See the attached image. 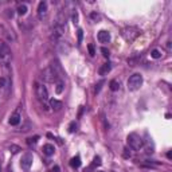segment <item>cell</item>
<instances>
[{"label": "cell", "mask_w": 172, "mask_h": 172, "mask_svg": "<svg viewBox=\"0 0 172 172\" xmlns=\"http://www.w3.org/2000/svg\"><path fill=\"white\" fill-rule=\"evenodd\" d=\"M42 79L45 81V82H49V83H54L57 82V81H59V78L55 75V73L51 70V67H47L42 71Z\"/></svg>", "instance_id": "6"}, {"label": "cell", "mask_w": 172, "mask_h": 172, "mask_svg": "<svg viewBox=\"0 0 172 172\" xmlns=\"http://www.w3.org/2000/svg\"><path fill=\"white\" fill-rule=\"evenodd\" d=\"M60 170H59V167L58 166H54L53 168H51V170H50V172H59Z\"/></svg>", "instance_id": "32"}, {"label": "cell", "mask_w": 172, "mask_h": 172, "mask_svg": "<svg viewBox=\"0 0 172 172\" xmlns=\"http://www.w3.org/2000/svg\"><path fill=\"white\" fill-rule=\"evenodd\" d=\"M151 57H152V58H155V59L160 58V57H161V53H160V50H157V49L152 50V53H151Z\"/></svg>", "instance_id": "25"}, {"label": "cell", "mask_w": 172, "mask_h": 172, "mask_svg": "<svg viewBox=\"0 0 172 172\" xmlns=\"http://www.w3.org/2000/svg\"><path fill=\"white\" fill-rule=\"evenodd\" d=\"M3 31H4V35L7 36V39H8V40H11V42L15 40V34H13L12 30L7 28V27H3Z\"/></svg>", "instance_id": "18"}, {"label": "cell", "mask_w": 172, "mask_h": 172, "mask_svg": "<svg viewBox=\"0 0 172 172\" xmlns=\"http://www.w3.org/2000/svg\"><path fill=\"white\" fill-rule=\"evenodd\" d=\"M58 51H60L62 54H67L70 51V46L66 42H60L58 43Z\"/></svg>", "instance_id": "17"}, {"label": "cell", "mask_w": 172, "mask_h": 172, "mask_svg": "<svg viewBox=\"0 0 172 172\" xmlns=\"http://www.w3.org/2000/svg\"><path fill=\"white\" fill-rule=\"evenodd\" d=\"M77 129H78V124H77L75 121L70 123V125H69V132H70V133H74V132H77Z\"/></svg>", "instance_id": "23"}, {"label": "cell", "mask_w": 172, "mask_h": 172, "mask_svg": "<svg viewBox=\"0 0 172 172\" xmlns=\"http://www.w3.org/2000/svg\"><path fill=\"white\" fill-rule=\"evenodd\" d=\"M19 123H20V114H19V110H18V112H15L11 117H9V124L15 126V125H18Z\"/></svg>", "instance_id": "16"}, {"label": "cell", "mask_w": 172, "mask_h": 172, "mask_svg": "<svg viewBox=\"0 0 172 172\" xmlns=\"http://www.w3.org/2000/svg\"><path fill=\"white\" fill-rule=\"evenodd\" d=\"M49 15V8H47V3L46 2H40L38 4V18L40 20L46 19Z\"/></svg>", "instance_id": "9"}, {"label": "cell", "mask_w": 172, "mask_h": 172, "mask_svg": "<svg viewBox=\"0 0 172 172\" xmlns=\"http://www.w3.org/2000/svg\"><path fill=\"white\" fill-rule=\"evenodd\" d=\"M32 160H34L32 153L27 152L26 155H23V156H22V160H20V167H22L24 171H28L30 168H31V166H32Z\"/></svg>", "instance_id": "8"}, {"label": "cell", "mask_w": 172, "mask_h": 172, "mask_svg": "<svg viewBox=\"0 0 172 172\" xmlns=\"http://www.w3.org/2000/svg\"><path fill=\"white\" fill-rule=\"evenodd\" d=\"M126 143H128V145H129V148H132V149H134V151H140L141 148H143V145H144L143 139H141L137 133L128 134Z\"/></svg>", "instance_id": "1"}, {"label": "cell", "mask_w": 172, "mask_h": 172, "mask_svg": "<svg viewBox=\"0 0 172 172\" xmlns=\"http://www.w3.org/2000/svg\"><path fill=\"white\" fill-rule=\"evenodd\" d=\"M98 172H102V171H98Z\"/></svg>", "instance_id": "34"}, {"label": "cell", "mask_w": 172, "mask_h": 172, "mask_svg": "<svg viewBox=\"0 0 172 172\" xmlns=\"http://www.w3.org/2000/svg\"><path fill=\"white\" fill-rule=\"evenodd\" d=\"M110 70H112V63H104L102 66L100 67V70H98V74L100 75H108V73H110Z\"/></svg>", "instance_id": "12"}, {"label": "cell", "mask_w": 172, "mask_h": 172, "mask_svg": "<svg viewBox=\"0 0 172 172\" xmlns=\"http://www.w3.org/2000/svg\"><path fill=\"white\" fill-rule=\"evenodd\" d=\"M11 57H12V53L8 45L4 42H0V59L3 60V65H8Z\"/></svg>", "instance_id": "5"}, {"label": "cell", "mask_w": 172, "mask_h": 172, "mask_svg": "<svg viewBox=\"0 0 172 172\" xmlns=\"http://www.w3.org/2000/svg\"><path fill=\"white\" fill-rule=\"evenodd\" d=\"M57 87H55V92L57 94H60L63 92V87H65V83H63V81L62 79H59V81H57Z\"/></svg>", "instance_id": "21"}, {"label": "cell", "mask_w": 172, "mask_h": 172, "mask_svg": "<svg viewBox=\"0 0 172 172\" xmlns=\"http://www.w3.org/2000/svg\"><path fill=\"white\" fill-rule=\"evenodd\" d=\"M38 140H39V136H34V137H28L27 139V144H28L30 147H32V145H35L36 143H38Z\"/></svg>", "instance_id": "22"}, {"label": "cell", "mask_w": 172, "mask_h": 172, "mask_svg": "<svg viewBox=\"0 0 172 172\" xmlns=\"http://www.w3.org/2000/svg\"><path fill=\"white\" fill-rule=\"evenodd\" d=\"M87 49H89L90 55H94V54H96V51H94V46H93V45H89V46H87Z\"/></svg>", "instance_id": "29"}, {"label": "cell", "mask_w": 172, "mask_h": 172, "mask_svg": "<svg viewBox=\"0 0 172 172\" xmlns=\"http://www.w3.org/2000/svg\"><path fill=\"white\" fill-rule=\"evenodd\" d=\"M51 70L54 73H55V75L58 77V78L60 79L62 78V75H63V70H62V66H60V63L58 62V60H53L51 62Z\"/></svg>", "instance_id": "10"}, {"label": "cell", "mask_w": 172, "mask_h": 172, "mask_svg": "<svg viewBox=\"0 0 172 172\" xmlns=\"http://www.w3.org/2000/svg\"><path fill=\"white\" fill-rule=\"evenodd\" d=\"M35 92H36V97H38L40 101L45 102V101L49 100V92H47V87L43 85V83H36Z\"/></svg>", "instance_id": "7"}, {"label": "cell", "mask_w": 172, "mask_h": 172, "mask_svg": "<svg viewBox=\"0 0 172 172\" xmlns=\"http://www.w3.org/2000/svg\"><path fill=\"white\" fill-rule=\"evenodd\" d=\"M73 22H74V24L78 23V13H77V11L73 12Z\"/></svg>", "instance_id": "28"}, {"label": "cell", "mask_w": 172, "mask_h": 172, "mask_svg": "<svg viewBox=\"0 0 172 172\" xmlns=\"http://www.w3.org/2000/svg\"><path fill=\"white\" fill-rule=\"evenodd\" d=\"M26 12H27V7H26V4H20V5L18 7V13H19V15H24Z\"/></svg>", "instance_id": "24"}, {"label": "cell", "mask_w": 172, "mask_h": 172, "mask_svg": "<svg viewBox=\"0 0 172 172\" xmlns=\"http://www.w3.org/2000/svg\"><path fill=\"white\" fill-rule=\"evenodd\" d=\"M54 152H55V148L51 144H46V145H43V153L46 155V156H53Z\"/></svg>", "instance_id": "14"}, {"label": "cell", "mask_w": 172, "mask_h": 172, "mask_svg": "<svg viewBox=\"0 0 172 172\" xmlns=\"http://www.w3.org/2000/svg\"><path fill=\"white\" fill-rule=\"evenodd\" d=\"M121 35H123V38L125 39L126 42L130 43L140 35V31L136 27H125V28L123 30V32H121Z\"/></svg>", "instance_id": "3"}, {"label": "cell", "mask_w": 172, "mask_h": 172, "mask_svg": "<svg viewBox=\"0 0 172 172\" xmlns=\"http://www.w3.org/2000/svg\"><path fill=\"white\" fill-rule=\"evenodd\" d=\"M92 18H93L94 20H98V19H100V15H97V13L93 12V13H92Z\"/></svg>", "instance_id": "33"}, {"label": "cell", "mask_w": 172, "mask_h": 172, "mask_svg": "<svg viewBox=\"0 0 172 172\" xmlns=\"http://www.w3.org/2000/svg\"><path fill=\"white\" fill-rule=\"evenodd\" d=\"M124 151H125V152H124V157H126V159H128V157H130V152H129V149H128V148H125Z\"/></svg>", "instance_id": "30"}, {"label": "cell", "mask_w": 172, "mask_h": 172, "mask_svg": "<svg viewBox=\"0 0 172 172\" xmlns=\"http://www.w3.org/2000/svg\"><path fill=\"white\" fill-rule=\"evenodd\" d=\"M70 166L73 168H78L81 166V157L79 156H74L71 160H70Z\"/></svg>", "instance_id": "19"}, {"label": "cell", "mask_w": 172, "mask_h": 172, "mask_svg": "<svg viewBox=\"0 0 172 172\" xmlns=\"http://www.w3.org/2000/svg\"><path fill=\"white\" fill-rule=\"evenodd\" d=\"M50 106L53 108V110H55V112H58V110H60L62 109V102L60 101H58V100H50Z\"/></svg>", "instance_id": "15"}, {"label": "cell", "mask_w": 172, "mask_h": 172, "mask_svg": "<svg viewBox=\"0 0 172 172\" xmlns=\"http://www.w3.org/2000/svg\"><path fill=\"white\" fill-rule=\"evenodd\" d=\"M82 42V30H78V43Z\"/></svg>", "instance_id": "31"}, {"label": "cell", "mask_w": 172, "mask_h": 172, "mask_svg": "<svg viewBox=\"0 0 172 172\" xmlns=\"http://www.w3.org/2000/svg\"><path fill=\"white\" fill-rule=\"evenodd\" d=\"M141 85H143V77L140 74H133L128 79V90H130V92L139 90Z\"/></svg>", "instance_id": "4"}, {"label": "cell", "mask_w": 172, "mask_h": 172, "mask_svg": "<svg viewBox=\"0 0 172 172\" xmlns=\"http://www.w3.org/2000/svg\"><path fill=\"white\" fill-rule=\"evenodd\" d=\"M11 93V83L7 77H2L0 78V98L7 100Z\"/></svg>", "instance_id": "2"}, {"label": "cell", "mask_w": 172, "mask_h": 172, "mask_svg": "<svg viewBox=\"0 0 172 172\" xmlns=\"http://www.w3.org/2000/svg\"><path fill=\"white\" fill-rule=\"evenodd\" d=\"M109 87H110V90H112V92H117V90L120 89V82H119V81H116V79L110 81Z\"/></svg>", "instance_id": "20"}, {"label": "cell", "mask_w": 172, "mask_h": 172, "mask_svg": "<svg viewBox=\"0 0 172 172\" xmlns=\"http://www.w3.org/2000/svg\"><path fill=\"white\" fill-rule=\"evenodd\" d=\"M100 166H101V159H100L98 156H96V157L93 159V163L90 164V166L87 167V168H85V171H83V172H92L94 168H96V167H100Z\"/></svg>", "instance_id": "13"}, {"label": "cell", "mask_w": 172, "mask_h": 172, "mask_svg": "<svg viewBox=\"0 0 172 172\" xmlns=\"http://www.w3.org/2000/svg\"><path fill=\"white\" fill-rule=\"evenodd\" d=\"M98 40H100V43H109L110 42V34L105 31V30H101L98 32Z\"/></svg>", "instance_id": "11"}, {"label": "cell", "mask_w": 172, "mask_h": 172, "mask_svg": "<svg viewBox=\"0 0 172 172\" xmlns=\"http://www.w3.org/2000/svg\"><path fill=\"white\" fill-rule=\"evenodd\" d=\"M101 53H102V55L105 57V58H109L110 54H109V50H108V49H105V47H102V49H101Z\"/></svg>", "instance_id": "27"}, {"label": "cell", "mask_w": 172, "mask_h": 172, "mask_svg": "<svg viewBox=\"0 0 172 172\" xmlns=\"http://www.w3.org/2000/svg\"><path fill=\"white\" fill-rule=\"evenodd\" d=\"M19 151H20V148L18 145H11V147H9V152H11V153H18Z\"/></svg>", "instance_id": "26"}]
</instances>
